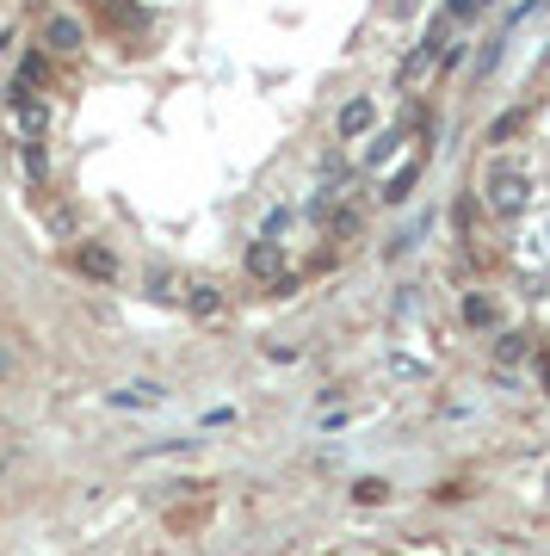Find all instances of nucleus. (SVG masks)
I'll use <instances>...</instances> for the list:
<instances>
[{
  "label": "nucleus",
  "mask_w": 550,
  "mask_h": 556,
  "mask_svg": "<svg viewBox=\"0 0 550 556\" xmlns=\"http://www.w3.org/2000/svg\"><path fill=\"white\" fill-rule=\"evenodd\" d=\"M483 204H489V217H501V223L526 217L532 174L520 167V161H489V167H483Z\"/></svg>",
  "instance_id": "1"
},
{
  "label": "nucleus",
  "mask_w": 550,
  "mask_h": 556,
  "mask_svg": "<svg viewBox=\"0 0 550 556\" xmlns=\"http://www.w3.org/2000/svg\"><path fill=\"white\" fill-rule=\"evenodd\" d=\"M248 273H254L260 285L291 291V260H285V241H254V248H248Z\"/></svg>",
  "instance_id": "2"
},
{
  "label": "nucleus",
  "mask_w": 550,
  "mask_h": 556,
  "mask_svg": "<svg viewBox=\"0 0 550 556\" xmlns=\"http://www.w3.org/2000/svg\"><path fill=\"white\" fill-rule=\"evenodd\" d=\"M340 142H353V137H372V130H377V100H372V93H359V100H347V105H340Z\"/></svg>",
  "instance_id": "3"
},
{
  "label": "nucleus",
  "mask_w": 550,
  "mask_h": 556,
  "mask_svg": "<svg viewBox=\"0 0 550 556\" xmlns=\"http://www.w3.org/2000/svg\"><path fill=\"white\" fill-rule=\"evenodd\" d=\"M421 167H427V155H409V161H402V167H396L390 179H384V192H377V199H384V204H402V199L414 192V179H421Z\"/></svg>",
  "instance_id": "4"
},
{
  "label": "nucleus",
  "mask_w": 550,
  "mask_h": 556,
  "mask_svg": "<svg viewBox=\"0 0 550 556\" xmlns=\"http://www.w3.org/2000/svg\"><path fill=\"white\" fill-rule=\"evenodd\" d=\"M112 402H118V408H155V402H161V383H130V390H118Z\"/></svg>",
  "instance_id": "5"
},
{
  "label": "nucleus",
  "mask_w": 550,
  "mask_h": 556,
  "mask_svg": "<svg viewBox=\"0 0 550 556\" xmlns=\"http://www.w3.org/2000/svg\"><path fill=\"white\" fill-rule=\"evenodd\" d=\"M464 321H471V328H495L501 316H495V303L483 298V291H471V298H464Z\"/></svg>",
  "instance_id": "6"
},
{
  "label": "nucleus",
  "mask_w": 550,
  "mask_h": 556,
  "mask_svg": "<svg viewBox=\"0 0 550 556\" xmlns=\"http://www.w3.org/2000/svg\"><path fill=\"white\" fill-rule=\"evenodd\" d=\"M396 149H402V137H396V130H377L372 149H365V167H384V161H390Z\"/></svg>",
  "instance_id": "7"
},
{
  "label": "nucleus",
  "mask_w": 550,
  "mask_h": 556,
  "mask_svg": "<svg viewBox=\"0 0 550 556\" xmlns=\"http://www.w3.org/2000/svg\"><path fill=\"white\" fill-rule=\"evenodd\" d=\"M186 309H198V316H216V309H223L216 285H192V291H186Z\"/></svg>",
  "instance_id": "8"
},
{
  "label": "nucleus",
  "mask_w": 550,
  "mask_h": 556,
  "mask_svg": "<svg viewBox=\"0 0 550 556\" xmlns=\"http://www.w3.org/2000/svg\"><path fill=\"white\" fill-rule=\"evenodd\" d=\"M80 273H93V278H112V273H118V260L105 254V248H87V254H80Z\"/></svg>",
  "instance_id": "9"
},
{
  "label": "nucleus",
  "mask_w": 550,
  "mask_h": 556,
  "mask_svg": "<svg viewBox=\"0 0 550 556\" xmlns=\"http://www.w3.org/2000/svg\"><path fill=\"white\" fill-rule=\"evenodd\" d=\"M50 43H57V50H75V43H80V25H75V20H50Z\"/></svg>",
  "instance_id": "10"
},
{
  "label": "nucleus",
  "mask_w": 550,
  "mask_h": 556,
  "mask_svg": "<svg viewBox=\"0 0 550 556\" xmlns=\"http://www.w3.org/2000/svg\"><path fill=\"white\" fill-rule=\"evenodd\" d=\"M291 223H297V211H291V204H278L273 217H266V241H278L285 229H291Z\"/></svg>",
  "instance_id": "11"
},
{
  "label": "nucleus",
  "mask_w": 550,
  "mask_h": 556,
  "mask_svg": "<svg viewBox=\"0 0 550 556\" xmlns=\"http://www.w3.org/2000/svg\"><path fill=\"white\" fill-rule=\"evenodd\" d=\"M384 495H390V482H377V477H365V482L353 489V501H365V507H377Z\"/></svg>",
  "instance_id": "12"
},
{
  "label": "nucleus",
  "mask_w": 550,
  "mask_h": 556,
  "mask_svg": "<svg viewBox=\"0 0 550 556\" xmlns=\"http://www.w3.org/2000/svg\"><path fill=\"white\" fill-rule=\"evenodd\" d=\"M520 124H526V112H501V118H495V130H489V142H508Z\"/></svg>",
  "instance_id": "13"
},
{
  "label": "nucleus",
  "mask_w": 550,
  "mask_h": 556,
  "mask_svg": "<svg viewBox=\"0 0 550 556\" xmlns=\"http://www.w3.org/2000/svg\"><path fill=\"white\" fill-rule=\"evenodd\" d=\"M0 378H13V353L7 346H0Z\"/></svg>",
  "instance_id": "14"
}]
</instances>
